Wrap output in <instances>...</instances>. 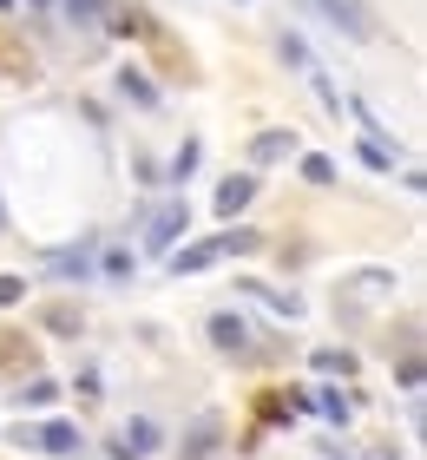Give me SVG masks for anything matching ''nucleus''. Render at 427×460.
<instances>
[{
    "label": "nucleus",
    "instance_id": "1",
    "mask_svg": "<svg viewBox=\"0 0 427 460\" xmlns=\"http://www.w3.org/2000/svg\"><path fill=\"white\" fill-rule=\"evenodd\" d=\"M230 250H256V230H224V237L184 243V250H171V270H178V277H198V270H210V263H224Z\"/></svg>",
    "mask_w": 427,
    "mask_h": 460
},
{
    "label": "nucleus",
    "instance_id": "2",
    "mask_svg": "<svg viewBox=\"0 0 427 460\" xmlns=\"http://www.w3.org/2000/svg\"><path fill=\"white\" fill-rule=\"evenodd\" d=\"M184 230H191V204H184V198H171L165 211L152 217V230H145V250H152V257H171Z\"/></svg>",
    "mask_w": 427,
    "mask_h": 460
},
{
    "label": "nucleus",
    "instance_id": "3",
    "mask_svg": "<svg viewBox=\"0 0 427 460\" xmlns=\"http://www.w3.org/2000/svg\"><path fill=\"white\" fill-rule=\"evenodd\" d=\"M316 7L329 13V27H342L349 40H375V13H369V0H316Z\"/></svg>",
    "mask_w": 427,
    "mask_h": 460
},
{
    "label": "nucleus",
    "instance_id": "4",
    "mask_svg": "<svg viewBox=\"0 0 427 460\" xmlns=\"http://www.w3.org/2000/svg\"><path fill=\"white\" fill-rule=\"evenodd\" d=\"M145 454H158V421H125L119 428V441H112V460H145Z\"/></svg>",
    "mask_w": 427,
    "mask_h": 460
},
{
    "label": "nucleus",
    "instance_id": "5",
    "mask_svg": "<svg viewBox=\"0 0 427 460\" xmlns=\"http://www.w3.org/2000/svg\"><path fill=\"white\" fill-rule=\"evenodd\" d=\"M20 441H33V447H47V454H73L79 447V428L47 421V428H20Z\"/></svg>",
    "mask_w": 427,
    "mask_h": 460
},
{
    "label": "nucleus",
    "instance_id": "6",
    "mask_svg": "<svg viewBox=\"0 0 427 460\" xmlns=\"http://www.w3.org/2000/svg\"><path fill=\"white\" fill-rule=\"evenodd\" d=\"M250 198H256V178H250V172L224 178V184H218V217H237V211H244Z\"/></svg>",
    "mask_w": 427,
    "mask_h": 460
},
{
    "label": "nucleus",
    "instance_id": "7",
    "mask_svg": "<svg viewBox=\"0 0 427 460\" xmlns=\"http://www.w3.org/2000/svg\"><path fill=\"white\" fill-rule=\"evenodd\" d=\"M210 342H218L224 355H244L250 349V323L244 316H218V323H210Z\"/></svg>",
    "mask_w": 427,
    "mask_h": 460
},
{
    "label": "nucleus",
    "instance_id": "8",
    "mask_svg": "<svg viewBox=\"0 0 427 460\" xmlns=\"http://www.w3.org/2000/svg\"><path fill=\"white\" fill-rule=\"evenodd\" d=\"M289 152H296V132H256V138H250V158H256V164L289 158Z\"/></svg>",
    "mask_w": 427,
    "mask_h": 460
},
{
    "label": "nucleus",
    "instance_id": "9",
    "mask_svg": "<svg viewBox=\"0 0 427 460\" xmlns=\"http://www.w3.org/2000/svg\"><path fill=\"white\" fill-rule=\"evenodd\" d=\"M40 323H47L53 336H79V323H85V316H79L73 303H53V309H47V316H40Z\"/></svg>",
    "mask_w": 427,
    "mask_h": 460
},
{
    "label": "nucleus",
    "instance_id": "10",
    "mask_svg": "<svg viewBox=\"0 0 427 460\" xmlns=\"http://www.w3.org/2000/svg\"><path fill=\"white\" fill-rule=\"evenodd\" d=\"M309 362H316V375H355V355L349 349H316Z\"/></svg>",
    "mask_w": 427,
    "mask_h": 460
},
{
    "label": "nucleus",
    "instance_id": "11",
    "mask_svg": "<svg viewBox=\"0 0 427 460\" xmlns=\"http://www.w3.org/2000/svg\"><path fill=\"white\" fill-rule=\"evenodd\" d=\"M119 93L138 99V106H158V86H152V79H138V73H119Z\"/></svg>",
    "mask_w": 427,
    "mask_h": 460
},
{
    "label": "nucleus",
    "instance_id": "12",
    "mask_svg": "<svg viewBox=\"0 0 427 460\" xmlns=\"http://www.w3.org/2000/svg\"><path fill=\"white\" fill-rule=\"evenodd\" d=\"M309 402H316V408H323V414H329V421H335V428H349V402H342V394H335V388H316V394H309Z\"/></svg>",
    "mask_w": 427,
    "mask_h": 460
},
{
    "label": "nucleus",
    "instance_id": "13",
    "mask_svg": "<svg viewBox=\"0 0 427 460\" xmlns=\"http://www.w3.org/2000/svg\"><path fill=\"white\" fill-rule=\"evenodd\" d=\"M53 394H59L53 382H27V388H13V402H20V408H47Z\"/></svg>",
    "mask_w": 427,
    "mask_h": 460
},
{
    "label": "nucleus",
    "instance_id": "14",
    "mask_svg": "<svg viewBox=\"0 0 427 460\" xmlns=\"http://www.w3.org/2000/svg\"><path fill=\"white\" fill-rule=\"evenodd\" d=\"M53 270H59V277H85V270H93V257H85V250H59Z\"/></svg>",
    "mask_w": 427,
    "mask_h": 460
},
{
    "label": "nucleus",
    "instance_id": "15",
    "mask_svg": "<svg viewBox=\"0 0 427 460\" xmlns=\"http://www.w3.org/2000/svg\"><path fill=\"white\" fill-rule=\"evenodd\" d=\"M303 178H309V184H335V164H329L323 152H309V158H303Z\"/></svg>",
    "mask_w": 427,
    "mask_h": 460
},
{
    "label": "nucleus",
    "instance_id": "16",
    "mask_svg": "<svg viewBox=\"0 0 427 460\" xmlns=\"http://www.w3.org/2000/svg\"><path fill=\"white\" fill-rule=\"evenodd\" d=\"M191 172H198V138H184L178 158H171V178H191Z\"/></svg>",
    "mask_w": 427,
    "mask_h": 460
},
{
    "label": "nucleus",
    "instance_id": "17",
    "mask_svg": "<svg viewBox=\"0 0 427 460\" xmlns=\"http://www.w3.org/2000/svg\"><path fill=\"white\" fill-rule=\"evenodd\" d=\"M105 277H112V283L132 277V250H105Z\"/></svg>",
    "mask_w": 427,
    "mask_h": 460
},
{
    "label": "nucleus",
    "instance_id": "18",
    "mask_svg": "<svg viewBox=\"0 0 427 460\" xmlns=\"http://www.w3.org/2000/svg\"><path fill=\"white\" fill-rule=\"evenodd\" d=\"M20 296H27V283H20V277H0V309H13Z\"/></svg>",
    "mask_w": 427,
    "mask_h": 460
},
{
    "label": "nucleus",
    "instance_id": "19",
    "mask_svg": "<svg viewBox=\"0 0 427 460\" xmlns=\"http://www.w3.org/2000/svg\"><path fill=\"white\" fill-rule=\"evenodd\" d=\"M67 13H73V20H93V13H105V7H99V0H67Z\"/></svg>",
    "mask_w": 427,
    "mask_h": 460
},
{
    "label": "nucleus",
    "instance_id": "20",
    "mask_svg": "<svg viewBox=\"0 0 427 460\" xmlns=\"http://www.w3.org/2000/svg\"><path fill=\"white\" fill-rule=\"evenodd\" d=\"M369 460H401V454H388V447H369Z\"/></svg>",
    "mask_w": 427,
    "mask_h": 460
},
{
    "label": "nucleus",
    "instance_id": "21",
    "mask_svg": "<svg viewBox=\"0 0 427 460\" xmlns=\"http://www.w3.org/2000/svg\"><path fill=\"white\" fill-rule=\"evenodd\" d=\"M33 7H53V0H33Z\"/></svg>",
    "mask_w": 427,
    "mask_h": 460
}]
</instances>
